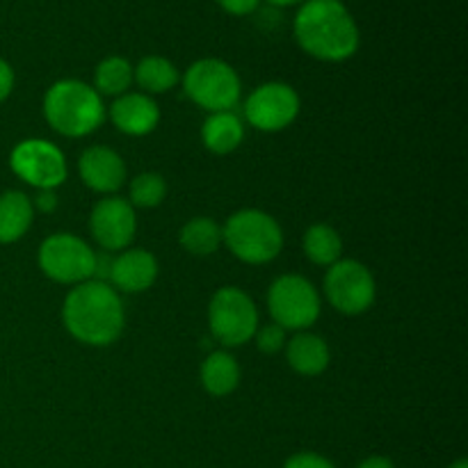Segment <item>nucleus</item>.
<instances>
[{
  "label": "nucleus",
  "instance_id": "f257e3e1",
  "mask_svg": "<svg viewBox=\"0 0 468 468\" xmlns=\"http://www.w3.org/2000/svg\"><path fill=\"white\" fill-rule=\"evenodd\" d=\"M292 32L300 48L323 62H343L359 50V26L341 0H304Z\"/></svg>",
  "mask_w": 468,
  "mask_h": 468
},
{
  "label": "nucleus",
  "instance_id": "f03ea898",
  "mask_svg": "<svg viewBox=\"0 0 468 468\" xmlns=\"http://www.w3.org/2000/svg\"><path fill=\"white\" fill-rule=\"evenodd\" d=\"M67 332L85 346H112L123 332V304L119 292L105 282L78 283L62 306Z\"/></svg>",
  "mask_w": 468,
  "mask_h": 468
},
{
  "label": "nucleus",
  "instance_id": "7ed1b4c3",
  "mask_svg": "<svg viewBox=\"0 0 468 468\" xmlns=\"http://www.w3.org/2000/svg\"><path fill=\"white\" fill-rule=\"evenodd\" d=\"M44 117L64 137H85L103 123L101 94L82 80H58L44 96Z\"/></svg>",
  "mask_w": 468,
  "mask_h": 468
},
{
  "label": "nucleus",
  "instance_id": "20e7f679",
  "mask_svg": "<svg viewBox=\"0 0 468 468\" xmlns=\"http://www.w3.org/2000/svg\"><path fill=\"white\" fill-rule=\"evenodd\" d=\"M222 242L236 259L250 265H263L277 259L283 247V233L272 215L256 208L233 213L222 229Z\"/></svg>",
  "mask_w": 468,
  "mask_h": 468
},
{
  "label": "nucleus",
  "instance_id": "39448f33",
  "mask_svg": "<svg viewBox=\"0 0 468 468\" xmlns=\"http://www.w3.org/2000/svg\"><path fill=\"white\" fill-rule=\"evenodd\" d=\"M183 90L199 108L213 112H231L240 101V78L224 59L204 58L190 64L183 76Z\"/></svg>",
  "mask_w": 468,
  "mask_h": 468
},
{
  "label": "nucleus",
  "instance_id": "423d86ee",
  "mask_svg": "<svg viewBox=\"0 0 468 468\" xmlns=\"http://www.w3.org/2000/svg\"><path fill=\"white\" fill-rule=\"evenodd\" d=\"M208 327L222 346H245L259 329V311L245 291L224 286L210 300Z\"/></svg>",
  "mask_w": 468,
  "mask_h": 468
},
{
  "label": "nucleus",
  "instance_id": "0eeeda50",
  "mask_svg": "<svg viewBox=\"0 0 468 468\" xmlns=\"http://www.w3.org/2000/svg\"><path fill=\"white\" fill-rule=\"evenodd\" d=\"M268 309L274 324L291 332H304L318 320L320 295L309 279L300 274H283L270 286Z\"/></svg>",
  "mask_w": 468,
  "mask_h": 468
},
{
  "label": "nucleus",
  "instance_id": "6e6552de",
  "mask_svg": "<svg viewBox=\"0 0 468 468\" xmlns=\"http://www.w3.org/2000/svg\"><path fill=\"white\" fill-rule=\"evenodd\" d=\"M39 268L58 283H85L94 279L96 254L73 233H55L39 247Z\"/></svg>",
  "mask_w": 468,
  "mask_h": 468
},
{
  "label": "nucleus",
  "instance_id": "1a4fd4ad",
  "mask_svg": "<svg viewBox=\"0 0 468 468\" xmlns=\"http://www.w3.org/2000/svg\"><path fill=\"white\" fill-rule=\"evenodd\" d=\"M375 292H378L375 279L364 263L341 259L329 265V272L324 277V295L338 314H366L373 306Z\"/></svg>",
  "mask_w": 468,
  "mask_h": 468
},
{
  "label": "nucleus",
  "instance_id": "9d476101",
  "mask_svg": "<svg viewBox=\"0 0 468 468\" xmlns=\"http://www.w3.org/2000/svg\"><path fill=\"white\" fill-rule=\"evenodd\" d=\"M14 174L37 190H55L67 181V160L46 140H23L9 155Z\"/></svg>",
  "mask_w": 468,
  "mask_h": 468
},
{
  "label": "nucleus",
  "instance_id": "9b49d317",
  "mask_svg": "<svg viewBox=\"0 0 468 468\" xmlns=\"http://www.w3.org/2000/svg\"><path fill=\"white\" fill-rule=\"evenodd\" d=\"M300 114V96L286 82L256 87L245 103V117L256 131L277 133L291 126Z\"/></svg>",
  "mask_w": 468,
  "mask_h": 468
},
{
  "label": "nucleus",
  "instance_id": "f8f14e48",
  "mask_svg": "<svg viewBox=\"0 0 468 468\" xmlns=\"http://www.w3.org/2000/svg\"><path fill=\"white\" fill-rule=\"evenodd\" d=\"M94 240L108 251H122L133 242L137 231L135 208L122 197H108L94 206L90 218Z\"/></svg>",
  "mask_w": 468,
  "mask_h": 468
},
{
  "label": "nucleus",
  "instance_id": "ddd939ff",
  "mask_svg": "<svg viewBox=\"0 0 468 468\" xmlns=\"http://www.w3.org/2000/svg\"><path fill=\"white\" fill-rule=\"evenodd\" d=\"M78 172L90 190L112 195L126 181V165L117 151L108 146H90L78 160Z\"/></svg>",
  "mask_w": 468,
  "mask_h": 468
},
{
  "label": "nucleus",
  "instance_id": "4468645a",
  "mask_svg": "<svg viewBox=\"0 0 468 468\" xmlns=\"http://www.w3.org/2000/svg\"><path fill=\"white\" fill-rule=\"evenodd\" d=\"M108 279L117 291L144 292L158 279V261L146 250L122 251L117 259L110 261Z\"/></svg>",
  "mask_w": 468,
  "mask_h": 468
},
{
  "label": "nucleus",
  "instance_id": "2eb2a0df",
  "mask_svg": "<svg viewBox=\"0 0 468 468\" xmlns=\"http://www.w3.org/2000/svg\"><path fill=\"white\" fill-rule=\"evenodd\" d=\"M110 119L122 133L133 137L149 135L160 122L155 101L146 94H122L110 105Z\"/></svg>",
  "mask_w": 468,
  "mask_h": 468
},
{
  "label": "nucleus",
  "instance_id": "dca6fc26",
  "mask_svg": "<svg viewBox=\"0 0 468 468\" xmlns=\"http://www.w3.org/2000/svg\"><path fill=\"white\" fill-rule=\"evenodd\" d=\"M286 359L295 373L306 375V378H315V375L324 373L329 366V347L324 338L315 336V334L300 332L295 338H291L286 346Z\"/></svg>",
  "mask_w": 468,
  "mask_h": 468
},
{
  "label": "nucleus",
  "instance_id": "f3484780",
  "mask_svg": "<svg viewBox=\"0 0 468 468\" xmlns=\"http://www.w3.org/2000/svg\"><path fill=\"white\" fill-rule=\"evenodd\" d=\"M35 206L30 197L18 190H7L0 195V245H12L21 240L32 227Z\"/></svg>",
  "mask_w": 468,
  "mask_h": 468
},
{
  "label": "nucleus",
  "instance_id": "a211bd4d",
  "mask_svg": "<svg viewBox=\"0 0 468 468\" xmlns=\"http://www.w3.org/2000/svg\"><path fill=\"white\" fill-rule=\"evenodd\" d=\"M242 137H245V126L233 112H213L201 128V140H204L206 149L218 155L236 151Z\"/></svg>",
  "mask_w": 468,
  "mask_h": 468
},
{
  "label": "nucleus",
  "instance_id": "6ab92c4d",
  "mask_svg": "<svg viewBox=\"0 0 468 468\" xmlns=\"http://www.w3.org/2000/svg\"><path fill=\"white\" fill-rule=\"evenodd\" d=\"M201 384L210 396H229L240 384V368L229 352H210L201 364Z\"/></svg>",
  "mask_w": 468,
  "mask_h": 468
},
{
  "label": "nucleus",
  "instance_id": "aec40b11",
  "mask_svg": "<svg viewBox=\"0 0 468 468\" xmlns=\"http://www.w3.org/2000/svg\"><path fill=\"white\" fill-rule=\"evenodd\" d=\"M133 80H137V85L144 91H149V94H165V91H169L178 82V71L167 58L146 55L133 69Z\"/></svg>",
  "mask_w": 468,
  "mask_h": 468
},
{
  "label": "nucleus",
  "instance_id": "412c9836",
  "mask_svg": "<svg viewBox=\"0 0 468 468\" xmlns=\"http://www.w3.org/2000/svg\"><path fill=\"white\" fill-rule=\"evenodd\" d=\"M181 240L183 250L190 251L195 256H208L215 254L222 245V229L208 218H195L181 229Z\"/></svg>",
  "mask_w": 468,
  "mask_h": 468
},
{
  "label": "nucleus",
  "instance_id": "4be33fe9",
  "mask_svg": "<svg viewBox=\"0 0 468 468\" xmlns=\"http://www.w3.org/2000/svg\"><path fill=\"white\" fill-rule=\"evenodd\" d=\"M304 251L315 265H334L341 261V236L329 224H314L304 236Z\"/></svg>",
  "mask_w": 468,
  "mask_h": 468
},
{
  "label": "nucleus",
  "instance_id": "5701e85b",
  "mask_svg": "<svg viewBox=\"0 0 468 468\" xmlns=\"http://www.w3.org/2000/svg\"><path fill=\"white\" fill-rule=\"evenodd\" d=\"M133 82V67L128 64V59L112 55V58H105L103 62L96 67L94 73V90L99 94L105 96H122L126 94V90Z\"/></svg>",
  "mask_w": 468,
  "mask_h": 468
},
{
  "label": "nucleus",
  "instance_id": "b1692460",
  "mask_svg": "<svg viewBox=\"0 0 468 468\" xmlns=\"http://www.w3.org/2000/svg\"><path fill=\"white\" fill-rule=\"evenodd\" d=\"M167 197V183L160 174L146 172L131 181V206L140 208H155Z\"/></svg>",
  "mask_w": 468,
  "mask_h": 468
},
{
  "label": "nucleus",
  "instance_id": "393cba45",
  "mask_svg": "<svg viewBox=\"0 0 468 468\" xmlns=\"http://www.w3.org/2000/svg\"><path fill=\"white\" fill-rule=\"evenodd\" d=\"M254 336H256V346H259V350L265 352V355H274V352H279L283 346H286V329H282L274 323L256 329Z\"/></svg>",
  "mask_w": 468,
  "mask_h": 468
},
{
  "label": "nucleus",
  "instance_id": "a878e982",
  "mask_svg": "<svg viewBox=\"0 0 468 468\" xmlns=\"http://www.w3.org/2000/svg\"><path fill=\"white\" fill-rule=\"evenodd\" d=\"M283 468H336L327 457L318 455V452H297L286 462Z\"/></svg>",
  "mask_w": 468,
  "mask_h": 468
},
{
  "label": "nucleus",
  "instance_id": "bb28decb",
  "mask_svg": "<svg viewBox=\"0 0 468 468\" xmlns=\"http://www.w3.org/2000/svg\"><path fill=\"white\" fill-rule=\"evenodd\" d=\"M218 5L231 16H247L259 9L261 0H218Z\"/></svg>",
  "mask_w": 468,
  "mask_h": 468
},
{
  "label": "nucleus",
  "instance_id": "cd10ccee",
  "mask_svg": "<svg viewBox=\"0 0 468 468\" xmlns=\"http://www.w3.org/2000/svg\"><path fill=\"white\" fill-rule=\"evenodd\" d=\"M14 90V71L3 58H0V103L7 101V96L12 94Z\"/></svg>",
  "mask_w": 468,
  "mask_h": 468
},
{
  "label": "nucleus",
  "instance_id": "c85d7f7f",
  "mask_svg": "<svg viewBox=\"0 0 468 468\" xmlns=\"http://www.w3.org/2000/svg\"><path fill=\"white\" fill-rule=\"evenodd\" d=\"M32 206H37V210H41V213H53L58 208V195H55V190H39Z\"/></svg>",
  "mask_w": 468,
  "mask_h": 468
},
{
  "label": "nucleus",
  "instance_id": "c756f323",
  "mask_svg": "<svg viewBox=\"0 0 468 468\" xmlns=\"http://www.w3.org/2000/svg\"><path fill=\"white\" fill-rule=\"evenodd\" d=\"M359 468H396V466H393V462L387 460V457L375 455V457H368V460L361 462Z\"/></svg>",
  "mask_w": 468,
  "mask_h": 468
},
{
  "label": "nucleus",
  "instance_id": "7c9ffc66",
  "mask_svg": "<svg viewBox=\"0 0 468 468\" xmlns=\"http://www.w3.org/2000/svg\"><path fill=\"white\" fill-rule=\"evenodd\" d=\"M268 3L274 7H291V5H302L304 0H268Z\"/></svg>",
  "mask_w": 468,
  "mask_h": 468
},
{
  "label": "nucleus",
  "instance_id": "2f4dec72",
  "mask_svg": "<svg viewBox=\"0 0 468 468\" xmlns=\"http://www.w3.org/2000/svg\"><path fill=\"white\" fill-rule=\"evenodd\" d=\"M451 468H468V462H466V460H457L455 464H452Z\"/></svg>",
  "mask_w": 468,
  "mask_h": 468
}]
</instances>
